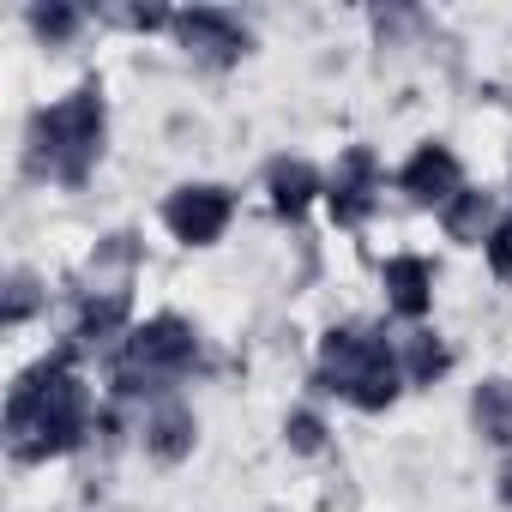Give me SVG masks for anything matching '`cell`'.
Segmentation results:
<instances>
[{
	"label": "cell",
	"mask_w": 512,
	"mask_h": 512,
	"mask_svg": "<svg viewBox=\"0 0 512 512\" xmlns=\"http://www.w3.org/2000/svg\"><path fill=\"white\" fill-rule=\"evenodd\" d=\"M169 217H175V229H181V235H193V241H199V235H211V229L223 223V199H217V193H193V199H181Z\"/></svg>",
	"instance_id": "1"
},
{
	"label": "cell",
	"mask_w": 512,
	"mask_h": 512,
	"mask_svg": "<svg viewBox=\"0 0 512 512\" xmlns=\"http://www.w3.org/2000/svg\"><path fill=\"white\" fill-rule=\"evenodd\" d=\"M440 181H452V163H446L440 151H428V157L410 169V187H440Z\"/></svg>",
	"instance_id": "2"
},
{
	"label": "cell",
	"mask_w": 512,
	"mask_h": 512,
	"mask_svg": "<svg viewBox=\"0 0 512 512\" xmlns=\"http://www.w3.org/2000/svg\"><path fill=\"white\" fill-rule=\"evenodd\" d=\"M392 284H398V308H422V266H398Z\"/></svg>",
	"instance_id": "3"
},
{
	"label": "cell",
	"mask_w": 512,
	"mask_h": 512,
	"mask_svg": "<svg viewBox=\"0 0 512 512\" xmlns=\"http://www.w3.org/2000/svg\"><path fill=\"white\" fill-rule=\"evenodd\" d=\"M494 266H500V272H512V229H500V235H494Z\"/></svg>",
	"instance_id": "4"
}]
</instances>
